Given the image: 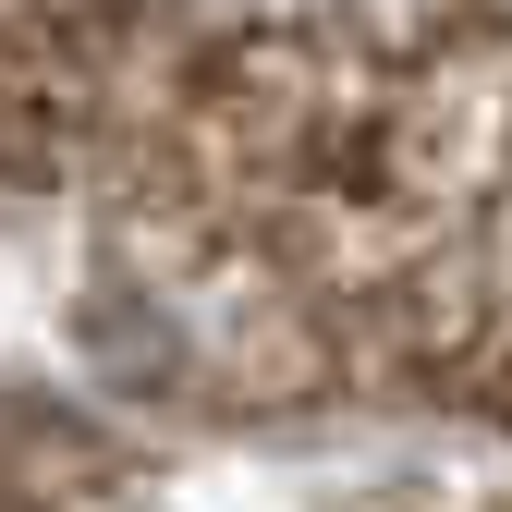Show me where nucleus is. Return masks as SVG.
Listing matches in <instances>:
<instances>
[{
    "label": "nucleus",
    "instance_id": "1",
    "mask_svg": "<svg viewBox=\"0 0 512 512\" xmlns=\"http://www.w3.org/2000/svg\"><path fill=\"white\" fill-rule=\"evenodd\" d=\"M122 0H0V171H49V147L98 110Z\"/></svg>",
    "mask_w": 512,
    "mask_h": 512
}]
</instances>
